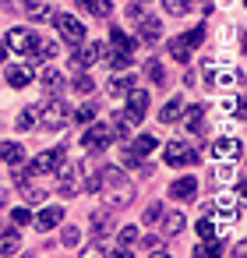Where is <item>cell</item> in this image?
I'll use <instances>...</instances> for the list:
<instances>
[{"mask_svg": "<svg viewBox=\"0 0 247 258\" xmlns=\"http://www.w3.org/2000/svg\"><path fill=\"white\" fill-rule=\"evenodd\" d=\"M29 82H32V68H8V85L25 89Z\"/></svg>", "mask_w": 247, "mask_h": 258, "instance_id": "obj_27", "label": "cell"}, {"mask_svg": "<svg viewBox=\"0 0 247 258\" xmlns=\"http://www.w3.org/2000/svg\"><path fill=\"white\" fill-rule=\"evenodd\" d=\"M184 39H187V43H191V50H194V46H198V43L205 39V25H198V29H191V32H184Z\"/></svg>", "mask_w": 247, "mask_h": 258, "instance_id": "obj_40", "label": "cell"}, {"mask_svg": "<svg viewBox=\"0 0 247 258\" xmlns=\"http://www.w3.org/2000/svg\"><path fill=\"white\" fill-rule=\"evenodd\" d=\"M152 149H155V138H152V135H141V138L127 142V149H124V166H138Z\"/></svg>", "mask_w": 247, "mask_h": 258, "instance_id": "obj_8", "label": "cell"}, {"mask_svg": "<svg viewBox=\"0 0 247 258\" xmlns=\"http://www.w3.org/2000/svg\"><path fill=\"white\" fill-rule=\"evenodd\" d=\"M110 43H113V46H117V53H124V57H131V53H134V46H138L124 29H113V32H110Z\"/></svg>", "mask_w": 247, "mask_h": 258, "instance_id": "obj_20", "label": "cell"}, {"mask_svg": "<svg viewBox=\"0 0 247 258\" xmlns=\"http://www.w3.org/2000/svg\"><path fill=\"white\" fill-rule=\"evenodd\" d=\"M138 127V120L124 110V113H117L113 120H110V131H113V138H131V131Z\"/></svg>", "mask_w": 247, "mask_h": 258, "instance_id": "obj_15", "label": "cell"}, {"mask_svg": "<svg viewBox=\"0 0 247 258\" xmlns=\"http://www.w3.org/2000/svg\"><path fill=\"white\" fill-rule=\"evenodd\" d=\"M64 223V209L60 205H46L43 212H36V226L46 233V230H53V226H60Z\"/></svg>", "mask_w": 247, "mask_h": 258, "instance_id": "obj_14", "label": "cell"}, {"mask_svg": "<svg viewBox=\"0 0 247 258\" xmlns=\"http://www.w3.org/2000/svg\"><path fill=\"white\" fill-rule=\"evenodd\" d=\"M89 191L103 195V202H106L110 209H124V205H131V198H134V187H131V180H127V177H124L117 166H103V170L92 177Z\"/></svg>", "mask_w": 247, "mask_h": 258, "instance_id": "obj_1", "label": "cell"}, {"mask_svg": "<svg viewBox=\"0 0 247 258\" xmlns=\"http://www.w3.org/2000/svg\"><path fill=\"white\" fill-rule=\"evenodd\" d=\"M180 117H184V127H187L191 135H201V131H205V127H201V117H205V106H201V103H198V106H184Z\"/></svg>", "mask_w": 247, "mask_h": 258, "instance_id": "obj_16", "label": "cell"}, {"mask_svg": "<svg viewBox=\"0 0 247 258\" xmlns=\"http://www.w3.org/2000/svg\"><path fill=\"white\" fill-rule=\"evenodd\" d=\"M53 22H57V29H60V36H64L67 43H74V46H78V43L85 39V25H81V22H74L71 15H57V11H53Z\"/></svg>", "mask_w": 247, "mask_h": 258, "instance_id": "obj_9", "label": "cell"}, {"mask_svg": "<svg viewBox=\"0 0 247 258\" xmlns=\"http://www.w3.org/2000/svg\"><path fill=\"white\" fill-rule=\"evenodd\" d=\"M103 53H106V46H103V43H85V39H81V46L71 53V68H74V71H81V68L96 64Z\"/></svg>", "mask_w": 247, "mask_h": 258, "instance_id": "obj_7", "label": "cell"}, {"mask_svg": "<svg viewBox=\"0 0 247 258\" xmlns=\"http://www.w3.org/2000/svg\"><path fill=\"white\" fill-rule=\"evenodd\" d=\"M184 106H187L184 99H170V103L159 110V120H162V124H177V120H180V113H184Z\"/></svg>", "mask_w": 247, "mask_h": 258, "instance_id": "obj_25", "label": "cell"}, {"mask_svg": "<svg viewBox=\"0 0 247 258\" xmlns=\"http://www.w3.org/2000/svg\"><path fill=\"white\" fill-rule=\"evenodd\" d=\"M194 230H198V237H215V223L212 219H198Z\"/></svg>", "mask_w": 247, "mask_h": 258, "instance_id": "obj_43", "label": "cell"}, {"mask_svg": "<svg viewBox=\"0 0 247 258\" xmlns=\"http://www.w3.org/2000/svg\"><path fill=\"white\" fill-rule=\"evenodd\" d=\"M240 195H243V191H233V195H219V198H215V202H208L205 209H208V212H212V209H219V216H222V219H236V209H240Z\"/></svg>", "mask_w": 247, "mask_h": 258, "instance_id": "obj_12", "label": "cell"}, {"mask_svg": "<svg viewBox=\"0 0 247 258\" xmlns=\"http://www.w3.org/2000/svg\"><path fill=\"white\" fill-rule=\"evenodd\" d=\"M127 18L138 29V36L145 43H155L162 25H159V0H131L127 4Z\"/></svg>", "mask_w": 247, "mask_h": 258, "instance_id": "obj_2", "label": "cell"}, {"mask_svg": "<svg viewBox=\"0 0 247 258\" xmlns=\"http://www.w3.org/2000/svg\"><path fill=\"white\" fill-rule=\"evenodd\" d=\"M0 159L11 163V166H18V163H25V149L15 145V142H0Z\"/></svg>", "mask_w": 247, "mask_h": 258, "instance_id": "obj_23", "label": "cell"}, {"mask_svg": "<svg viewBox=\"0 0 247 258\" xmlns=\"http://www.w3.org/2000/svg\"><path fill=\"white\" fill-rule=\"evenodd\" d=\"M18 187H22L25 202H43V198H46V191L39 187V180H18Z\"/></svg>", "mask_w": 247, "mask_h": 258, "instance_id": "obj_28", "label": "cell"}, {"mask_svg": "<svg viewBox=\"0 0 247 258\" xmlns=\"http://www.w3.org/2000/svg\"><path fill=\"white\" fill-rule=\"evenodd\" d=\"M18 247H22L18 226H8V230H0V254H15Z\"/></svg>", "mask_w": 247, "mask_h": 258, "instance_id": "obj_19", "label": "cell"}, {"mask_svg": "<svg viewBox=\"0 0 247 258\" xmlns=\"http://www.w3.org/2000/svg\"><path fill=\"white\" fill-rule=\"evenodd\" d=\"M162 159H166V166H177V170H180V166H194L201 156H198L194 145H187V142H170Z\"/></svg>", "mask_w": 247, "mask_h": 258, "instance_id": "obj_4", "label": "cell"}, {"mask_svg": "<svg viewBox=\"0 0 247 258\" xmlns=\"http://www.w3.org/2000/svg\"><path fill=\"white\" fill-rule=\"evenodd\" d=\"M110 142H113L110 124H96V127H89V131L81 135V149H85V152H103Z\"/></svg>", "mask_w": 247, "mask_h": 258, "instance_id": "obj_6", "label": "cell"}, {"mask_svg": "<svg viewBox=\"0 0 247 258\" xmlns=\"http://www.w3.org/2000/svg\"><path fill=\"white\" fill-rule=\"evenodd\" d=\"M212 152L222 156V159H240V156H243V142H240L236 135H219V138L212 142Z\"/></svg>", "mask_w": 247, "mask_h": 258, "instance_id": "obj_11", "label": "cell"}, {"mask_svg": "<svg viewBox=\"0 0 247 258\" xmlns=\"http://www.w3.org/2000/svg\"><path fill=\"white\" fill-rule=\"evenodd\" d=\"M162 216H166V223H162L166 233H180V230H184V212H166V209H162Z\"/></svg>", "mask_w": 247, "mask_h": 258, "instance_id": "obj_31", "label": "cell"}, {"mask_svg": "<svg viewBox=\"0 0 247 258\" xmlns=\"http://www.w3.org/2000/svg\"><path fill=\"white\" fill-rule=\"evenodd\" d=\"M11 223H15V226H25V223H32V212H29V209H15V212H11Z\"/></svg>", "mask_w": 247, "mask_h": 258, "instance_id": "obj_42", "label": "cell"}, {"mask_svg": "<svg viewBox=\"0 0 247 258\" xmlns=\"http://www.w3.org/2000/svg\"><path fill=\"white\" fill-rule=\"evenodd\" d=\"M134 244H138V226H124V230H120V247H117L113 254H127Z\"/></svg>", "mask_w": 247, "mask_h": 258, "instance_id": "obj_29", "label": "cell"}, {"mask_svg": "<svg viewBox=\"0 0 247 258\" xmlns=\"http://www.w3.org/2000/svg\"><path fill=\"white\" fill-rule=\"evenodd\" d=\"M219 110H222V113H240V99H236V96H226V99L219 103Z\"/></svg>", "mask_w": 247, "mask_h": 258, "instance_id": "obj_41", "label": "cell"}, {"mask_svg": "<svg viewBox=\"0 0 247 258\" xmlns=\"http://www.w3.org/2000/svg\"><path fill=\"white\" fill-rule=\"evenodd\" d=\"M96 113H99V106H96V103H85V106L74 113V124H92V120H96Z\"/></svg>", "mask_w": 247, "mask_h": 258, "instance_id": "obj_33", "label": "cell"}, {"mask_svg": "<svg viewBox=\"0 0 247 258\" xmlns=\"http://www.w3.org/2000/svg\"><path fill=\"white\" fill-rule=\"evenodd\" d=\"M39 120H43V127H50V131H60V127H67V120H71V110H67V103L64 99H43L39 103Z\"/></svg>", "mask_w": 247, "mask_h": 258, "instance_id": "obj_3", "label": "cell"}, {"mask_svg": "<svg viewBox=\"0 0 247 258\" xmlns=\"http://www.w3.org/2000/svg\"><path fill=\"white\" fill-rule=\"evenodd\" d=\"M25 15L32 22H46V18H53V8L43 4V0H25Z\"/></svg>", "mask_w": 247, "mask_h": 258, "instance_id": "obj_22", "label": "cell"}, {"mask_svg": "<svg viewBox=\"0 0 247 258\" xmlns=\"http://www.w3.org/2000/svg\"><path fill=\"white\" fill-rule=\"evenodd\" d=\"M57 191H60V198H71V195L78 191V166H74V170H71V166L64 170V177H60Z\"/></svg>", "mask_w": 247, "mask_h": 258, "instance_id": "obj_26", "label": "cell"}, {"mask_svg": "<svg viewBox=\"0 0 247 258\" xmlns=\"http://www.w3.org/2000/svg\"><path fill=\"white\" fill-rule=\"evenodd\" d=\"M191 53H194V50H191V43H187L184 36H173V39H170V57H173L177 64H187Z\"/></svg>", "mask_w": 247, "mask_h": 258, "instance_id": "obj_21", "label": "cell"}, {"mask_svg": "<svg viewBox=\"0 0 247 258\" xmlns=\"http://www.w3.org/2000/svg\"><path fill=\"white\" fill-rule=\"evenodd\" d=\"M198 195V180L194 177H177L173 184H170V198L173 202H191Z\"/></svg>", "mask_w": 247, "mask_h": 258, "instance_id": "obj_13", "label": "cell"}, {"mask_svg": "<svg viewBox=\"0 0 247 258\" xmlns=\"http://www.w3.org/2000/svg\"><path fill=\"white\" fill-rule=\"evenodd\" d=\"M4 43H8V50H18L25 57H36V50H39V36H32L29 29H11Z\"/></svg>", "mask_w": 247, "mask_h": 258, "instance_id": "obj_5", "label": "cell"}, {"mask_svg": "<svg viewBox=\"0 0 247 258\" xmlns=\"http://www.w3.org/2000/svg\"><path fill=\"white\" fill-rule=\"evenodd\" d=\"M159 219H162V205H159V202H152V205L145 209V223L152 226V223H159Z\"/></svg>", "mask_w": 247, "mask_h": 258, "instance_id": "obj_39", "label": "cell"}, {"mask_svg": "<svg viewBox=\"0 0 247 258\" xmlns=\"http://www.w3.org/2000/svg\"><path fill=\"white\" fill-rule=\"evenodd\" d=\"M78 240H81V233H78V226H71V223H64V230H60V244H64V247H78Z\"/></svg>", "mask_w": 247, "mask_h": 258, "instance_id": "obj_32", "label": "cell"}, {"mask_svg": "<svg viewBox=\"0 0 247 258\" xmlns=\"http://www.w3.org/2000/svg\"><path fill=\"white\" fill-rule=\"evenodd\" d=\"M74 4H78L81 11H89L92 18H110V15H113V4H110V0H74Z\"/></svg>", "mask_w": 247, "mask_h": 258, "instance_id": "obj_17", "label": "cell"}, {"mask_svg": "<svg viewBox=\"0 0 247 258\" xmlns=\"http://www.w3.org/2000/svg\"><path fill=\"white\" fill-rule=\"evenodd\" d=\"M127 96H131V103H127V113H131L134 120H141V117H145V110H148V92H141V89H131Z\"/></svg>", "mask_w": 247, "mask_h": 258, "instance_id": "obj_18", "label": "cell"}, {"mask_svg": "<svg viewBox=\"0 0 247 258\" xmlns=\"http://www.w3.org/2000/svg\"><path fill=\"white\" fill-rule=\"evenodd\" d=\"M39 85H43V92H57V89L64 85V78H60L57 68H43V71H39Z\"/></svg>", "mask_w": 247, "mask_h": 258, "instance_id": "obj_24", "label": "cell"}, {"mask_svg": "<svg viewBox=\"0 0 247 258\" xmlns=\"http://www.w3.org/2000/svg\"><path fill=\"white\" fill-rule=\"evenodd\" d=\"M187 4H191V0H162V8H166L170 15H184V11H187Z\"/></svg>", "mask_w": 247, "mask_h": 258, "instance_id": "obj_38", "label": "cell"}, {"mask_svg": "<svg viewBox=\"0 0 247 258\" xmlns=\"http://www.w3.org/2000/svg\"><path fill=\"white\" fill-rule=\"evenodd\" d=\"M71 85H74V92H81V96H85V92H92V89H96V82H92V78H89V75H74V82H71Z\"/></svg>", "mask_w": 247, "mask_h": 258, "instance_id": "obj_36", "label": "cell"}, {"mask_svg": "<svg viewBox=\"0 0 247 258\" xmlns=\"http://www.w3.org/2000/svg\"><path fill=\"white\" fill-rule=\"evenodd\" d=\"M138 251H145V254H155V251H159V254H162L166 247H162V240H159V237H145V240L138 244Z\"/></svg>", "mask_w": 247, "mask_h": 258, "instance_id": "obj_35", "label": "cell"}, {"mask_svg": "<svg viewBox=\"0 0 247 258\" xmlns=\"http://www.w3.org/2000/svg\"><path fill=\"white\" fill-rule=\"evenodd\" d=\"M4 57H8V43H4V39H0V60H4Z\"/></svg>", "mask_w": 247, "mask_h": 258, "instance_id": "obj_44", "label": "cell"}, {"mask_svg": "<svg viewBox=\"0 0 247 258\" xmlns=\"http://www.w3.org/2000/svg\"><path fill=\"white\" fill-rule=\"evenodd\" d=\"M134 85H138V75L124 68V71H117V75H113V78L106 82V92H110L113 99H120V96H127V92H131Z\"/></svg>", "mask_w": 247, "mask_h": 258, "instance_id": "obj_10", "label": "cell"}, {"mask_svg": "<svg viewBox=\"0 0 247 258\" xmlns=\"http://www.w3.org/2000/svg\"><path fill=\"white\" fill-rule=\"evenodd\" d=\"M145 71H148V78H152L155 85H166V71H162V64H159V60H148V68H145Z\"/></svg>", "mask_w": 247, "mask_h": 258, "instance_id": "obj_34", "label": "cell"}, {"mask_svg": "<svg viewBox=\"0 0 247 258\" xmlns=\"http://www.w3.org/2000/svg\"><path fill=\"white\" fill-rule=\"evenodd\" d=\"M4 202H8V191H4V187H0V209H4Z\"/></svg>", "mask_w": 247, "mask_h": 258, "instance_id": "obj_45", "label": "cell"}, {"mask_svg": "<svg viewBox=\"0 0 247 258\" xmlns=\"http://www.w3.org/2000/svg\"><path fill=\"white\" fill-rule=\"evenodd\" d=\"M36 120H39V106H25V110L18 113V127H22V131H32Z\"/></svg>", "mask_w": 247, "mask_h": 258, "instance_id": "obj_30", "label": "cell"}, {"mask_svg": "<svg viewBox=\"0 0 247 258\" xmlns=\"http://www.w3.org/2000/svg\"><path fill=\"white\" fill-rule=\"evenodd\" d=\"M92 230H96V233H106V230H110V216H106V212H92Z\"/></svg>", "mask_w": 247, "mask_h": 258, "instance_id": "obj_37", "label": "cell"}]
</instances>
